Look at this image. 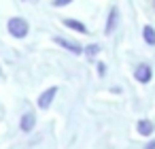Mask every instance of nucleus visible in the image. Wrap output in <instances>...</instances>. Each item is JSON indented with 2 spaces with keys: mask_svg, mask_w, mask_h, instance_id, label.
I'll return each mask as SVG.
<instances>
[{
  "mask_svg": "<svg viewBox=\"0 0 155 149\" xmlns=\"http://www.w3.org/2000/svg\"><path fill=\"white\" fill-rule=\"evenodd\" d=\"M100 51V45H89V47H85V53L87 56H96Z\"/></svg>",
  "mask_w": 155,
  "mask_h": 149,
  "instance_id": "nucleus-10",
  "label": "nucleus"
},
{
  "mask_svg": "<svg viewBox=\"0 0 155 149\" xmlns=\"http://www.w3.org/2000/svg\"><path fill=\"white\" fill-rule=\"evenodd\" d=\"M136 130H138V134H140V136H151V132L155 130V126H153L149 119H140V121H138V126H136Z\"/></svg>",
  "mask_w": 155,
  "mask_h": 149,
  "instance_id": "nucleus-6",
  "label": "nucleus"
},
{
  "mask_svg": "<svg viewBox=\"0 0 155 149\" xmlns=\"http://www.w3.org/2000/svg\"><path fill=\"white\" fill-rule=\"evenodd\" d=\"M64 26H66V28H72V30H77V32H81V34H87V28H85L81 22H77V19H64Z\"/></svg>",
  "mask_w": 155,
  "mask_h": 149,
  "instance_id": "nucleus-7",
  "label": "nucleus"
},
{
  "mask_svg": "<svg viewBox=\"0 0 155 149\" xmlns=\"http://www.w3.org/2000/svg\"><path fill=\"white\" fill-rule=\"evenodd\" d=\"M68 2H72V0H53V7H66Z\"/></svg>",
  "mask_w": 155,
  "mask_h": 149,
  "instance_id": "nucleus-11",
  "label": "nucleus"
},
{
  "mask_svg": "<svg viewBox=\"0 0 155 149\" xmlns=\"http://www.w3.org/2000/svg\"><path fill=\"white\" fill-rule=\"evenodd\" d=\"M9 32L15 36V39H24L28 34V22L21 19V17H13L9 19Z\"/></svg>",
  "mask_w": 155,
  "mask_h": 149,
  "instance_id": "nucleus-1",
  "label": "nucleus"
},
{
  "mask_svg": "<svg viewBox=\"0 0 155 149\" xmlns=\"http://www.w3.org/2000/svg\"><path fill=\"white\" fill-rule=\"evenodd\" d=\"M34 124H36V115H34L32 111H28V113H24V117H21V121H19V128H21L24 132H30V130L34 128Z\"/></svg>",
  "mask_w": 155,
  "mask_h": 149,
  "instance_id": "nucleus-5",
  "label": "nucleus"
},
{
  "mask_svg": "<svg viewBox=\"0 0 155 149\" xmlns=\"http://www.w3.org/2000/svg\"><path fill=\"white\" fill-rule=\"evenodd\" d=\"M142 36H144V41H147L149 45H155V30H153L151 26H144V30H142Z\"/></svg>",
  "mask_w": 155,
  "mask_h": 149,
  "instance_id": "nucleus-9",
  "label": "nucleus"
},
{
  "mask_svg": "<svg viewBox=\"0 0 155 149\" xmlns=\"http://www.w3.org/2000/svg\"><path fill=\"white\" fill-rule=\"evenodd\" d=\"M144 147H147V149H155V141H151V143H147Z\"/></svg>",
  "mask_w": 155,
  "mask_h": 149,
  "instance_id": "nucleus-13",
  "label": "nucleus"
},
{
  "mask_svg": "<svg viewBox=\"0 0 155 149\" xmlns=\"http://www.w3.org/2000/svg\"><path fill=\"white\" fill-rule=\"evenodd\" d=\"M55 92H58V87L45 90V92L41 94V98H38V107H41V109H49L51 102H53V98H55Z\"/></svg>",
  "mask_w": 155,
  "mask_h": 149,
  "instance_id": "nucleus-3",
  "label": "nucleus"
},
{
  "mask_svg": "<svg viewBox=\"0 0 155 149\" xmlns=\"http://www.w3.org/2000/svg\"><path fill=\"white\" fill-rule=\"evenodd\" d=\"M115 26H117V9H110L108 22H106V34H110V32L115 30Z\"/></svg>",
  "mask_w": 155,
  "mask_h": 149,
  "instance_id": "nucleus-8",
  "label": "nucleus"
},
{
  "mask_svg": "<svg viewBox=\"0 0 155 149\" xmlns=\"http://www.w3.org/2000/svg\"><path fill=\"white\" fill-rule=\"evenodd\" d=\"M151 66H147V64H138L136 66V70H134V77H136V81H140V83H149L151 81Z\"/></svg>",
  "mask_w": 155,
  "mask_h": 149,
  "instance_id": "nucleus-2",
  "label": "nucleus"
},
{
  "mask_svg": "<svg viewBox=\"0 0 155 149\" xmlns=\"http://www.w3.org/2000/svg\"><path fill=\"white\" fill-rule=\"evenodd\" d=\"M53 41H55V43H58L60 47H64V49H68V51H72V53H77V56L85 51V49H83L81 45H74V43H70V41H66V39H62V36H55Z\"/></svg>",
  "mask_w": 155,
  "mask_h": 149,
  "instance_id": "nucleus-4",
  "label": "nucleus"
},
{
  "mask_svg": "<svg viewBox=\"0 0 155 149\" xmlns=\"http://www.w3.org/2000/svg\"><path fill=\"white\" fill-rule=\"evenodd\" d=\"M104 70H106V66H104V64H98V73H100V75H102V73H104Z\"/></svg>",
  "mask_w": 155,
  "mask_h": 149,
  "instance_id": "nucleus-12",
  "label": "nucleus"
}]
</instances>
